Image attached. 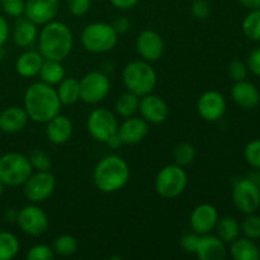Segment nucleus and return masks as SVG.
<instances>
[{"label":"nucleus","mask_w":260,"mask_h":260,"mask_svg":"<svg viewBox=\"0 0 260 260\" xmlns=\"http://www.w3.org/2000/svg\"><path fill=\"white\" fill-rule=\"evenodd\" d=\"M23 108L28 118L36 123H47L51 118L61 113V104L56 88L52 85L37 81L30 84L24 93Z\"/></svg>","instance_id":"1"},{"label":"nucleus","mask_w":260,"mask_h":260,"mask_svg":"<svg viewBox=\"0 0 260 260\" xmlns=\"http://www.w3.org/2000/svg\"><path fill=\"white\" fill-rule=\"evenodd\" d=\"M38 52L46 60L63 61L74 47V35L66 23L52 20L38 32Z\"/></svg>","instance_id":"2"},{"label":"nucleus","mask_w":260,"mask_h":260,"mask_svg":"<svg viewBox=\"0 0 260 260\" xmlns=\"http://www.w3.org/2000/svg\"><path fill=\"white\" fill-rule=\"evenodd\" d=\"M129 180V167L119 155H107L93 170V182L103 193H116Z\"/></svg>","instance_id":"3"},{"label":"nucleus","mask_w":260,"mask_h":260,"mask_svg":"<svg viewBox=\"0 0 260 260\" xmlns=\"http://www.w3.org/2000/svg\"><path fill=\"white\" fill-rule=\"evenodd\" d=\"M124 88L140 98L154 91L157 83V74L151 62L145 60L129 61L122 73Z\"/></svg>","instance_id":"4"},{"label":"nucleus","mask_w":260,"mask_h":260,"mask_svg":"<svg viewBox=\"0 0 260 260\" xmlns=\"http://www.w3.org/2000/svg\"><path fill=\"white\" fill-rule=\"evenodd\" d=\"M118 33L113 25L106 22L89 23L81 30L83 47L91 53H106L113 50L118 42Z\"/></svg>","instance_id":"5"},{"label":"nucleus","mask_w":260,"mask_h":260,"mask_svg":"<svg viewBox=\"0 0 260 260\" xmlns=\"http://www.w3.org/2000/svg\"><path fill=\"white\" fill-rule=\"evenodd\" d=\"M32 173V165L24 154L13 151L0 156V182L4 185H23Z\"/></svg>","instance_id":"6"},{"label":"nucleus","mask_w":260,"mask_h":260,"mask_svg":"<svg viewBox=\"0 0 260 260\" xmlns=\"http://www.w3.org/2000/svg\"><path fill=\"white\" fill-rule=\"evenodd\" d=\"M188 185V175L184 168L177 164L165 165L155 178V192L165 200H173L183 194Z\"/></svg>","instance_id":"7"},{"label":"nucleus","mask_w":260,"mask_h":260,"mask_svg":"<svg viewBox=\"0 0 260 260\" xmlns=\"http://www.w3.org/2000/svg\"><path fill=\"white\" fill-rule=\"evenodd\" d=\"M231 197L239 212L244 215L255 213L260 208V185L249 177L241 178L234 184Z\"/></svg>","instance_id":"8"},{"label":"nucleus","mask_w":260,"mask_h":260,"mask_svg":"<svg viewBox=\"0 0 260 260\" xmlns=\"http://www.w3.org/2000/svg\"><path fill=\"white\" fill-rule=\"evenodd\" d=\"M117 116L108 108H95L89 113L86 119V129L95 141L106 144L118 129Z\"/></svg>","instance_id":"9"},{"label":"nucleus","mask_w":260,"mask_h":260,"mask_svg":"<svg viewBox=\"0 0 260 260\" xmlns=\"http://www.w3.org/2000/svg\"><path fill=\"white\" fill-rule=\"evenodd\" d=\"M56 188L55 175L47 172H35L29 175L23 184V193L29 203H40L47 201L53 194Z\"/></svg>","instance_id":"10"},{"label":"nucleus","mask_w":260,"mask_h":260,"mask_svg":"<svg viewBox=\"0 0 260 260\" xmlns=\"http://www.w3.org/2000/svg\"><path fill=\"white\" fill-rule=\"evenodd\" d=\"M80 101L86 104H98L107 98L111 90L109 78L102 71H90L79 80Z\"/></svg>","instance_id":"11"},{"label":"nucleus","mask_w":260,"mask_h":260,"mask_svg":"<svg viewBox=\"0 0 260 260\" xmlns=\"http://www.w3.org/2000/svg\"><path fill=\"white\" fill-rule=\"evenodd\" d=\"M17 225L28 236L38 238L47 231L50 226L48 216L36 203H29L18 211Z\"/></svg>","instance_id":"12"},{"label":"nucleus","mask_w":260,"mask_h":260,"mask_svg":"<svg viewBox=\"0 0 260 260\" xmlns=\"http://www.w3.org/2000/svg\"><path fill=\"white\" fill-rule=\"evenodd\" d=\"M136 50L142 60L147 61V62H155L164 55V40L156 30L145 29L137 36Z\"/></svg>","instance_id":"13"},{"label":"nucleus","mask_w":260,"mask_h":260,"mask_svg":"<svg viewBox=\"0 0 260 260\" xmlns=\"http://www.w3.org/2000/svg\"><path fill=\"white\" fill-rule=\"evenodd\" d=\"M228 103L220 91L208 90L205 91L198 98L197 112L201 118L207 122H217L225 116Z\"/></svg>","instance_id":"14"},{"label":"nucleus","mask_w":260,"mask_h":260,"mask_svg":"<svg viewBox=\"0 0 260 260\" xmlns=\"http://www.w3.org/2000/svg\"><path fill=\"white\" fill-rule=\"evenodd\" d=\"M60 12L58 0H25L24 17L38 27L55 20Z\"/></svg>","instance_id":"15"},{"label":"nucleus","mask_w":260,"mask_h":260,"mask_svg":"<svg viewBox=\"0 0 260 260\" xmlns=\"http://www.w3.org/2000/svg\"><path fill=\"white\" fill-rule=\"evenodd\" d=\"M140 116L151 124L164 123L169 117V107L167 102L159 95L150 93L140 98Z\"/></svg>","instance_id":"16"},{"label":"nucleus","mask_w":260,"mask_h":260,"mask_svg":"<svg viewBox=\"0 0 260 260\" xmlns=\"http://www.w3.org/2000/svg\"><path fill=\"white\" fill-rule=\"evenodd\" d=\"M218 218V211L215 206L210 203L198 205L189 216V225L192 231L198 235L211 234L216 228Z\"/></svg>","instance_id":"17"},{"label":"nucleus","mask_w":260,"mask_h":260,"mask_svg":"<svg viewBox=\"0 0 260 260\" xmlns=\"http://www.w3.org/2000/svg\"><path fill=\"white\" fill-rule=\"evenodd\" d=\"M117 134L123 145L140 144L149 134V123L142 117H127L122 123L118 124Z\"/></svg>","instance_id":"18"},{"label":"nucleus","mask_w":260,"mask_h":260,"mask_svg":"<svg viewBox=\"0 0 260 260\" xmlns=\"http://www.w3.org/2000/svg\"><path fill=\"white\" fill-rule=\"evenodd\" d=\"M194 254L200 260H223L228 256V248L217 235L206 234L200 236Z\"/></svg>","instance_id":"19"},{"label":"nucleus","mask_w":260,"mask_h":260,"mask_svg":"<svg viewBox=\"0 0 260 260\" xmlns=\"http://www.w3.org/2000/svg\"><path fill=\"white\" fill-rule=\"evenodd\" d=\"M46 124V136L53 145H63L71 139L74 132V124L69 117L58 113Z\"/></svg>","instance_id":"20"},{"label":"nucleus","mask_w":260,"mask_h":260,"mask_svg":"<svg viewBox=\"0 0 260 260\" xmlns=\"http://www.w3.org/2000/svg\"><path fill=\"white\" fill-rule=\"evenodd\" d=\"M230 94L233 101L244 109H253L260 103L259 89L248 80L235 81Z\"/></svg>","instance_id":"21"},{"label":"nucleus","mask_w":260,"mask_h":260,"mask_svg":"<svg viewBox=\"0 0 260 260\" xmlns=\"http://www.w3.org/2000/svg\"><path fill=\"white\" fill-rule=\"evenodd\" d=\"M28 114L23 107L12 106L0 112V131L4 134H18L27 126Z\"/></svg>","instance_id":"22"},{"label":"nucleus","mask_w":260,"mask_h":260,"mask_svg":"<svg viewBox=\"0 0 260 260\" xmlns=\"http://www.w3.org/2000/svg\"><path fill=\"white\" fill-rule=\"evenodd\" d=\"M43 60L45 58L38 51H24L18 56L17 61H15V70H17L18 75H20L22 78H35L40 74Z\"/></svg>","instance_id":"23"},{"label":"nucleus","mask_w":260,"mask_h":260,"mask_svg":"<svg viewBox=\"0 0 260 260\" xmlns=\"http://www.w3.org/2000/svg\"><path fill=\"white\" fill-rule=\"evenodd\" d=\"M38 25L27 18H20L13 29V41L18 47H30L38 38Z\"/></svg>","instance_id":"24"},{"label":"nucleus","mask_w":260,"mask_h":260,"mask_svg":"<svg viewBox=\"0 0 260 260\" xmlns=\"http://www.w3.org/2000/svg\"><path fill=\"white\" fill-rule=\"evenodd\" d=\"M229 254L235 260H259L260 259V248L256 245L255 240L251 239L240 238L230 243Z\"/></svg>","instance_id":"25"},{"label":"nucleus","mask_w":260,"mask_h":260,"mask_svg":"<svg viewBox=\"0 0 260 260\" xmlns=\"http://www.w3.org/2000/svg\"><path fill=\"white\" fill-rule=\"evenodd\" d=\"M58 99H60L62 106H73L76 102L80 101V83L76 78H63L57 84Z\"/></svg>","instance_id":"26"},{"label":"nucleus","mask_w":260,"mask_h":260,"mask_svg":"<svg viewBox=\"0 0 260 260\" xmlns=\"http://www.w3.org/2000/svg\"><path fill=\"white\" fill-rule=\"evenodd\" d=\"M38 76H40L41 81H43V83L56 86L65 78V69L62 66V61L46 60L45 58Z\"/></svg>","instance_id":"27"},{"label":"nucleus","mask_w":260,"mask_h":260,"mask_svg":"<svg viewBox=\"0 0 260 260\" xmlns=\"http://www.w3.org/2000/svg\"><path fill=\"white\" fill-rule=\"evenodd\" d=\"M216 235L221 239L225 244L233 243L235 239L240 236V223L231 216H225L222 218H218L216 223Z\"/></svg>","instance_id":"28"},{"label":"nucleus","mask_w":260,"mask_h":260,"mask_svg":"<svg viewBox=\"0 0 260 260\" xmlns=\"http://www.w3.org/2000/svg\"><path fill=\"white\" fill-rule=\"evenodd\" d=\"M139 104L140 96L127 90L126 93L118 96L116 104H114V111H116L117 116L127 118V117L135 116L136 112H139Z\"/></svg>","instance_id":"29"},{"label":"nucleus","mask_w":260,"mask_h":260,"mask_svg":"<svg viewBox=\"0 0 260 260\" xmlns=\"http://www.w3.org/2000/svg\"><path fill=\"white\" fill-rule=\"evenodd\" d=\"M20 243L17 236L9 231H0V260H12L18 255Z\"/></svg>","instance_id":"30"},{"label":"nucleus","mask_w":260,"mask_h":260,"mask_svg":"<svg viewBox=\"0 0 260 260\" xmlns=\"http://www.w3.org/2000/svg\"><path fill=\"white\" fill-rule=\"evenodd\" d=\"M52 249L56 255L71 256L78 251L79 243L75 236L70 235V234H63L55 239Z\"/></svg>","instance_id":"31"},{"label":"nucleus","mask_w":260,"mask_h":260,"mask_svg":"<svg viewBox=\"0 0 260 260\" xmlns=\"http://www.w3.org/2000/svg\"><path fill=\"white\" fill-rule=\"evenodd\" d=\"M241 28L249 40L260 42V8L250 10V13L244 18Z\"/></svg>","instance_id":"32"},{"label":"nucleus","mask_w":260,"mask_h":260,"mask_svg":"<svg viewBox=\"0 0 260 260\" xmlns=\"http://www.w3.org/2000/svg\"><path fill=\"white\" fill-rule=\"evenodd\" d=\"M196 149L192 144L189 142H180L173 150V159H174V164L179 165V167H188L192 164L196 159Z\"/></svg>","instance_id":"33"},{"label":"nucleus","mask_w":260,"mask_h":260,"mask_svg":"<svg viewBox=\"0 0 260 260\" xmlns=\"http://www.w3.org/2000/svg\"><path fill=\"white\" fill-rule=\"evenodd\" d=\"M240 230L245 238L260 240V216L256 215V212L245 215V218L240 223Z\"/></svg>","instance_id":"34"},{"label":"nucleus","mask_w":260,"mask_h":260,"mask_svg":"<svg viewBox=\"0 0 260 260\" xmlns=\"http://www.w3.org/2000/svg\"><path fill=\"white\" fill-rule=\"evenodd\" d=\"M244 159L254 170H260V139L251 140L245 145Z\"/></svg>","instance_id":"35"},{"label":"nucleus","mask_w":260,"mask_h":260,"mask_svg":"<svg viewBox=\"0 0 260 260\" xmlns=\"http://www.w3.org/2000/svg\"><path fill=\"white\" fill-rule=\"evenodd\" d=\"M28 159H29L32 169L35 172H47V170L51 169V165H52L50 155L43 151V150H33L29 156H28Z\"/></svg>","instance_id":"36"},{"label":"nucleus","mask_w":260,"mask_h":260,"mask_svg":"<svg viewBox=\"0 0 260 260\" xmlns=\"http://www.w3.org/2000/svg\"><path fill=\"white\" fill-rule=\"evenodd\" d=\"M0 7L8 17L20 18L24 14L25 0H0Z\"/></svg>","instance_id":"37"},{"label":"nucleus","mask_w":260,"mask_h":260,"mask_svg":"<svg viewBox=\"0 0 260 260\" xmlns=\"http://www.w3.org/2000/svg\"><path fill=\"white\" fill-rule=\"evenodd\" d=\"M55 256L53 249L46 244H36L27 253L28 260H52Z\"/></svg>","instance_id":"38"},{"label":"nucleus","mask_w":260,"mask_h":260,"mask_svg":"<svg viewBox=\"0 0 260 260\" xmlns=\"http://www.w3.org/2000/svg\"><path fill=\"white\" fill-rule=\"evenodd\" d=\"M248 66H246L245 62L240 60H234L229 63L228 73L229 76L233 79L234 81H241L245 80L246 75H248Z\"/></svg>","instance_id":"39"},{"label":"nucleus","mask_w":260,"mask_h":260,"mask_svg":"<svg viewBox=\"0 0 260 260\" xmlns=\"http://www.w3.org/2000/svg\"><path fill=\"white\" fill-rule=\"evenodd\" d=\"M190 12L196 19L205 20L211 15V4L207 0H193Z\"/></svg>","instance_id":"40"},{"label":"nucleus","mask_w":260,"mask_h":260,"mask_svg":"<svg viewBox=\"0 0 260 260\" xmlns=\"http://www.w3.org/2000/svg\"><path fill=\"white\" fill-rule=\"evenodd\" d=\"M91 0H68V9L74 17H83L90 10Z\"/></svg>","instance_id":"41"},{"label":"nucleus","mask_w":260,"mask_h":260,"mask_svg":"<svg viewBox=\"0 0 260 260\" xmlns=\"http://www.w3.org/2000/svg\"><path fill=\"white\" fill-rule=\"evenodd\" d=\"M200 236L198 234H196L194 231L192 233L184 234V235L180 238V248L183 249V251L187 254H194L197 250L198 241H200Z\"/></svg>","instance_id":"42"},{"label":"nucleus","mask_w":260,"mask_h":260,"mask_svg":"<svg viewBox=\"0 0 260 260\" xmlns=\"http://www.w3.org/2000/svg\"><path fill=\"white\" fill-rule=\"evenodd\" d=\"M246 66L254 75L260 76V48H255V50L251 51L248 57Z\"/></svg>","instance_id":"43"},{"label":"nucleus","mask_w":260,"mask_h":260,"mask_svg":"<svg viewBox=\"0 0 260 260\" xmlns=\"http://www.w3.org/2000/svg\"><path fill=\"white\" fill-rule=\"evenodd\" d=\"M10 29L9 25H8L7 19L0 14V50L4 47V45L7 43L8 38H9Z\"/></svg>","instance_id":"44"},{"label":"nucleus","mask_w":260,"mask_h":260,"mask_svg":"<svg viewBox=\"0 0 260 260\" xmlns=\"http://www.w3.org/2000/svg\"><path fill=\"white\" fill-rule=\"evenodd\" d=\"M112 25H113V28L116 29V32L118 33V35H123V33H126L127 30L131 28V22H129V19H127V18L121 17L118 18V19L114 20V22L112 23Z\"/></svg>","instance_id":"45"},{"label":"nucleus","mask_w":260,"mask_h":260,"mask_svg":"<svg viewBox=\"0 0 260 260\" xmlns=\"http://www.w3.org/2000/svg\"><path fill=\"white\" fill-rule=\"evenodd\" d=\"M109 2H111V4L113 5L114 8H117V9L128 10L132 9L134 7H136L137 3H139L140 0H109Z\"/></svg>","instance_id":"46"},{"label":"nucleus","mask_w":260,"mask_h":260,"mask_svg":"<svg viewBox=\"0 0 260 260\" xmlns=\"http://www.w3.org/2000/svg\"><path fill=\"white\" fill-rule=\"evenodd\" d=\"M107 145H108L109 147H111V149H113V150H116V149H119V147L122 146V145H123V142H122V140L119 139V136H118V134H114L113 136H111L108 139V141L106 142Z\"/></svg>","instance_id":"47"},{"label":"nucleus","mask_w":260,"mask_h":260,"mask_svg":"<svg viewBox=\"0 0 260 260\" xmlns=\"http://www.w3.org/2000/svg\"><path fill=\"white\" fill-rule=\"evenodd\" d=\"M239 3H240L245 9L249 10L259 9L260 8V0H239Z\"/></svg>","instance_id":"48"},{"label":"nucleus","mask_w":260,"mask_h":260,"mask_svg":"<svg viewBox=\"0 0 260 260\" xmlns=\"http://www.w3.org/2000/svg\"><path fill=\"white\" fill-rule=\"evenodd\" d=\"M18 217V211L14 210V208H8L4 212V218L8 221V222H17Z\"/></svg>","instance_id":"49"},{"label":"nucleus","mask_w":260,"mask_h":260,"mask_svg":"<svg viewBox=\"0 0 260 260\" xmlns=\"http://www.w3.org/2000/svg\"><path fill=\"white\" fill-rule=\"evenodd\" d=\"M4 187H5V185L3 184L2 182H0V198H2V196L4 194Z\"/></svg>","instance_id":"50"}]
</instances>
